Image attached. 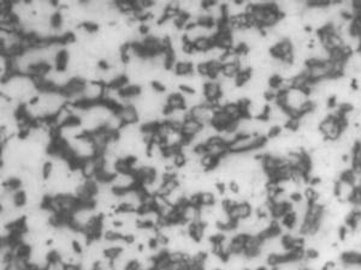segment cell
Wrapping results in <instances>:
<instances>
[{"mask_svg":"<svg viewBox=\"0 0 361 270\" xmlns=\"http://www.w3.org/2000/svg\"><path fill=\"white\" fill-rule=\"evenodd\" d=\"M166 105L171 110H186V101H184L183 95L181 93H175V94H169L168 103Z\"/></svg>","mask_w":361,"mask_h":270,"instance_id":"12","label":"cell"},{"mask_svg":"<svg viewBox=\"0 0 361 270\" xmlns=\"http://www.w3.org/2000/svg\"><path fill=\"white\" fill-rule=\"evenodd\" d=\"M214 270H223V269H214Z\"/></svg>","mask_w":361,"mask_h":270,"instance_id":"26","label":"cell"},{"mask_svg":"<svg viewBox=\"0 0 361 270\" xmlns=\"http://www.w3.org/2000/svg\"><path fill=\"white\" fill-rule=\"evenodd\" d=\"M81 171H82L83 176H85L86 179H94L95 174H97L98 172V167H97V165H95L93 158L87 159V160L85 161V163H83Z\"/></svg>","mask_w":361,"mask_h":270,"instance_id":"15","label":"cell"},{"mask_svg":"<svg viewBox=\"0 0 361 270\" xmlns=\"http://www.w3.org/2000/svg\"><path fill=\"white\" fill-rule=\"evenodd\" d=\"M135 184V178L133 174H116L113 180L111 181V186L113 189H123V190H133Z\"/></svg>","mask_w":361,"mask_h":270,"instance_id":"4","label":"cell"},{"mask_svg":"<svg viewBox=\"0 0 361 270\" xmlns=\"http://www.w3.org/2000/svg\"><path fill=\"white\" fill-rule=\"evenodd\" d=\"M348 126L347 122L344 120V118H335L329 115L327 118H325L319 125V131L324 136L325 141H329V142H336V141L340 140L341 135H342L343 130Z\"/></svg>","mask_w":361,"mask_h":270,"instance_id":"1","label":"cell"},{"mask_svg":"<svg viewBox=\"0 0 361 270\" xmlns=\"http://www.w3.org/2000/svg\"><path fill=\"white\" fill-rule=\"evenodd\" d=\"M141 92H142V88L140 85H135V84H128L127 87H124L123 89L120 90V96L128 98V100H131V98H135L138 96H140Z\"/></svg>","mask_w":361,"mask_h":270,"instance_id":"14","label":"cell"},{"mask_svg":"<svg viewBox=\"0 0 361 270\" xmlns=\"http://www.w3.org/2000/svg\"><path fill=\"white\" fill-rule=\"evenodd\" d=\"M252 78V70H241L235 77L237 87H244Z\"/></svg>","mask_w":361,"mask_h":270,"instance_id":"17","label":"cell"},{"mask_svg":"<svg viewBox=\"0 0 361 270\" xmlns=\"http://www.w3.org/2000/svg\"><path fill=\"white\" fill-rule=\"evenodd\" d=\"M187 162H188V159H187V156L184 155L182 151L173 156V165H175V167L178 168V170L182 167H184V166L187 165Z\"/></svg>","mask_w":361,"mask_h":270,"instance_id":"22","label":"cell"},{"mask_svg":"<svg viewBox=\"0 0 361 270\" xmlns=\"http://www.w3.org/2000/svg\"><path fill=\"white\" fill-rule=\"evenodd\" d=\"M106 85L102 82H87L85 90H83V96L90 101H100L103 96Z\"/></svg>","mask_w":361,"mask_h":270,"instance_id":"3","label":"cell"},{"mask_svg":"<svg viewBox=\"0 0 361 270\" xmlns=\"http://www.w3.org/2000/svg\"><path fill=\"white\" fill-rule=\"evenodd\" d=\"M252 211H253V209L249 206L248 202H242V203L236 204V206L229 213V215H230L232 220L239 222L243 220V219H246L247 216L251 215Z\"/></svg>","mask_w":361,"mask_h":270,"instance_id":"6","label":"cell"},{"mask_svg":"<svg viewBox=\"0 0 361 270\" xmlns=\"http://www.w3.org/2000/svg\"><path fill=\"white\" fill-rule=\"evenodd\" d=\"M204 95H205L206 100L213 101L216 102V100L222 95L221 85L217 80H209L204 87Z\"/></svg>","mask_w":361,"mask_h":270,"instance_id":"8","label":"cell"},{"mask_svg":"<svg viewBox=\"0 0 361 270\" xmlns=\"http://www.w3.org/2000/svg\"><path fill=\"white\" fill-rule=\"evenodd\" d=\"M122 251L123 249H120V247H108V249H106L105 251H103V254H105L106 258L111 259V261H115L116 258H118V257L120 256Z\"/></svg>","mask_w":361,"mask_h":270,"instance_id":"21","label":"cell"},{"mask_svg":"<svg viewBox=\"0 0 361 270\" xmlns=\"http://www.w3.org/2000/svg\"><path fill=\"white\" fill-rule=\"evenodd\" d=\"M194 46L198 52H208L209 49L216 46V42H214L213 37H201L194 42Z\"/></svg>","mask_w":361,"mask_h":270,"instance_id":"16","label":"cell"},{"mask_svg":"<svg viewBox=\"0 0 361 270\" xmlns=\"http://www.w3.org/2000/svg\"><path fill=\"white\" fill-rule=\"evenodd\" d=\"M70 62V55L69 52L67 49H63L62 52H59L55 57V70L58 71H67L68 65Z\"/></svg>","mask_w":361,"mask_h":270,"instance_id":"13","label":"cell"},{"mask_svg":"<svg viewBox=\"0 0 361 270\" xmlns=\"http://www.w3.org/2000/svg\"><path fill=\"white\" fill-rule=\"evenodd\" d=\"M65 270H81L80 266H74V264H68L65 266Z\"/></svg>","mask_w":361,"mask_h":270,"instance_id":"25","label":"cell"},{"mask_svg":"<svg viewBox=\"0 0 361 270\" xmlns=\"http://www.w3.org/2000/svg\"><path fill=\"white\" fill-rule=\"evenodd\" d=\"M173 72L177 77H188L195 75V69L191 63H176Z\"/></svg>","mask_w":361,"mask_h":270,"instance_id":"10","label":"cell"},{"mask_svg":"<svg viewBox=\"0 0 361 270\" xmlns=\"http://www.w3.org/2000/svg\"><path fill=\"white\" fill-rule=\"evenodd\" d=\"M46 270H65V264L62 261L53 262V263H49Z\"/></svg>","mask_w":361,"mask_h":270,"instance_id":"24","label":"cell"},{"mask_svg":"<svg viewBox=\"0 0 361 270\" xmlns=\"http://www.w3.org/2000/svg\"><path fill=\"white\" fill-rule=\"evenodd\" d=\"M118 117L122 119L124 125H131V124L138 123V110H136L135 106L133 105L123 106Z\"/></svg>","mask_w":361,"mask_h":270,"instance_id":"5","label":"cell"},{"mask_svg":"<svg viewBox=\"0 0 361 270\" xmlns=\"http://www.w3.org/2000/svg\"><path fill=\"white\" fill-rule=\"evenodd\" d=\"M239 72H240L239 64H223V67H222V75H223L224 77L235 78Z\"/></svg>","mask_w":361,"mask_h":270,"instance_id":"18","label":"cell"},{"mask_svg":"<svg viewBox=\"0 0 361 270\" xmlns=\"http://www.w3.org/2000/svg\"><path fill=\"white\" fill-rule=\"evenodd\" d=\"M203 124L199 123L198 120L195 119H190L187 120L186 123L183 124V128H182V133L184 136H189V137H194L196 133L200 132V130L203 128Z\"/></svg>","mask_w":361,"mask_h":270,"instance_id":"9","label":"cell"},{"mask_svg":"<svg viewBox=\"0 0 361 270\" xmlns=\"http://www.w3.org/2000/svg\"><path fill=\"white\" fill-rule=\"evenodd\" d=\"M14 198H15V204H16V206H18V208H23V206H27L28 196L24 190L16 191V192H15Z\"/></svg>","mask_w":361,"mask_h":270,"instance_id":"20","label":"cell"},{"mask_svg":"<svg viewBox=\"0 0 361 270\" xmlns=\"http://www.w3.org/2000/svg\"><path fill=\"white\" fill-rule=\"evenodd\" d=\"M201 206H213L217 203V196L214 192H200Z\"/></svg>","mask_w":361,"mask_h":270,"instance_id":"19","label":"cell"},{"mask_svg":"<svg viewBox=\"0 0 361 270\" xmlns=\"http://www.w3.org/2000/svg\"><path fill=\"white\" fill-rule=\"evenodd\" d=\"M248 236L243 233H237L232 238V254H243Z\"/></svg>","mask_w":361,"mask_h":270,"instance_id":"11","label":"cell"},{"mask_svg":"<svg viewBox=\"0 0 361 270\" xmlns=\"http://www.w3.org/2000/svg\"><path fill=\"white\" fill-rule=\"evenodd\" d=\"M355 186L354 184L349 183V181L342 180L338 179L336 180L335 186V197L340 202H350L353 193H354Z\"/></svg>","mask_w":361,"mask_h":270,"instance_id":"2","label":"cell"},{"mask_svg":"<svg viewBox=\"0 0 361 270\" xmlns=\"http://www.w3.org/2000/svg\"><path fill=\"white\" fill-rule=\"evenodd\" d=\"M231 120H234V119H232L230 115L226 114L223 110L217 111V112H214L213 119H212L211 125L214 126V127H216L217 130L221 132V131L225 130L226 126L229 125V123H230Z\"/></svg>","mask_w":361,"mask_h":270,"instance_id":"7","label":"cell"},{"mask_svg":"<svg viewBox=\"0 0 361 270\" xmlns=\"http://www.w3.org/2000/svg\"><path fill=\"white\" fill-rule=\"evenodd\" d=\"M53 173V163L52 161H45L44 165H42V176H44L45 180L50 178Z\"/></svg>","mask_w":361,"mask_h":270,"instance_id":"23","label":"cell"}]
</instances>
